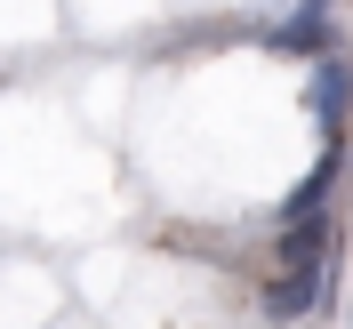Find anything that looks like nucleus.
Listing matches in <instances>:
<instances>
[{
    "instance_id": "nucleus-2",
    "label": "nucleus",
    "mask_w": 353,
    "mask_h": 329,
    "mask_svg": "<svg viewBox=\"0 0 353 329\" xmlns=\"http://www.w3.org/2000/svg\"><path fill=\"white\" fill-rule=\"evenodd\" d=\"M330 297V257L313 265H281L273 281H265V321H297V313H313Z\"/></svg>"
},
{
    "instance_id": "nucleus-5",
    "label": "nucleus",
    "mask_w": 353,
    "mask_h": 329,
    "mask_svg": "<svg viewBox=\"0 0 353 329\" xmlns=\"http://www.w3.org/2000/svg\"><path fill=\"white\" fill-rule=\"evenodd\" d=\"M330 193H337V153H321V161H313L305 177H297V193H289L281 209H273V225H297V217H321V209H330Z\"/></svg>"
},
{
    "instance_id": "nucleus-4",
    "label": "nucleus",
    "mask_w": 353,
    "mask_h": 329,
    "mask_svg": "<svg viewBox=\"0 0 353 329\" xmlns=\"http://www.w3.org/2000/svg\"><path fill=\"white\" fill-rule=\"evenodd\" d=\"M273 265H313V257H337V217H297V225H273Z\"/></svg>"
},
{
    "instance_id": "nucleus-1",
    "label": "nucleus",
    "mask_w": 353,
    "mask_h": 329,
    "mask_svg": "<svg viewBox=\"0 0 353 329\" xmlns=\"http://www.w3.org/2000/svg\"><path fill=\"white\" fill-rule=\"evenodd\" d=\"M305 112H313V129L330 137V145L345 137V121H353V48H321V57H313Z\"/></svg>"
},
{
    "instance_id": "nucleus-3",
    "label": "nucleus",
    "mask_w": 353,
    "mask_h": 329,
    "mask_svg": "<svg viewBox=\"0 0 353 329\" xmlns=\"http://www.w3.org/2000/svg\"><path fill=\"white\" fill-rule=\"evenodd\" d=\"M330 8L337 0H297L273 32H265V48H289V57H321L330 48Z\"/></svg>"
}]
</instances>
